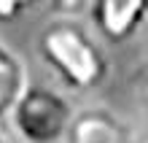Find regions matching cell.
Listing matches in <instances>:
<instances>
[{"label": "cell", "mask_w": 148, "mask_h": 143, "mask_svg": "<svg viewBox=\"0 0 148 143\" xmlns=\"http://www.w3.org/2000/svg\"><path fill=\"white\" fill-rule=\"evenodd\" d=\"M35 51L62 89L86 95L100 89L110 76V59L102 41L84 19L54 16L38 32Z\"/></svg>", "instance_id": "cell-1"}, {"label": "cell", "mask_w": 148, "mask_h": 143, "mask_svg": "<svg viewBox=\"0 0 148 143\" xmlns=\"http://www.w3.org/2000/svg\"><path fill=\"white\" fill-rule=\"evenodd\" d=\"M75 105L59 86L30 81L8 111L5 130L19 143H65Z\"/></svg>", "instance_id": "cell-2"}, {"label": "cell", "mask_w": 148, "mask_h": 143, "mask_svg": "<svg viewBox=\"0 0 148 143\" xmlns=\"http://www.w3.org/2000/svg\"><path fill=\"white\" fill-rule=\"evenodd\" d=\"M86 24L110 46L129 43L148 22V0H89Z\"/></svg>", "instance_id": "cell-3"}, {"label": "cell", "mask_w": 148, "mask_h": 143, "mask_svg": "<svg viewBox=\"0 0 148 143\" xmlns=\"http://www.w3.org/2000/svg\"><path fill=\"white\" fill-rule=\"evenodd\" d=\"M65 143H140L135 130L105 105L75 108Z\"/></svg>", "instance_id": "cell-4"}, {"label": "cell", "mask_w": 148, "mask_h": 143, "mask_svg": "<svg viewBox=\"0 0 148 143\" xmlns=\"http://www.w3.org/2000/svg\"><path fill=\"white\" fill-rule=\"evenodd\" d=\"M30 84V70L27 62L14 46L0 38V127H5L8 111L16 103V97L24 92V86ZM8 132V130H5Z\"/></svg>", "instance_id": "cell-5"}, {"label": "cell", "mask_w": 148, "mask_h": 143, "mask_svg": "<svg viewBox=\"0 0 148 143\" xmlns=\"http://www.w3.org/2000/svg\"><path fill=\"white\" fill-rule=\"evenodd\" d=\"M54 16H73V19H84L86 3L89 0H46Z\"/></svg>", "instance_id": "cell-6"}, {"label": "cell", "mask_w": 148, "mask_h": 143, "mask_svg": "<svg viewBox=\"0 0 148 143\" xmlns=\"http://www.w3.org/2000/svg\"><path fill=\"white\" fill-rule=\"evenodd\" d=\"M40 0H0V22H14Z\"/></svg>", "instance_id": "cell-7"}, {"label": "cell", "mask_w": 148, "mask_h": 143, "mask_svg": "<svg viewBox=\"0 0 148 143\" xmlns=\"http://www.w3.org/2000/svg\"><path fill=\"white\" fill-rule=\"evenodd\" d=\"M135 103L148 119V62L140 68V73L135 78Z\"/></svg>", "instance_id": "cell-8"}, {"label": "cell", "mask_w": 148, "mask_h": 143, "mask_svg": "<svg viewBox=\"0 0 148 143\" xmlns=\"http://www.w3.org/2000/svg\"><path fill=\"white\" fill-rule=\"evenodd\" d=\"M0 143H11V138H8V132H5V127H0Z\"/></svg>", "instance_id": "cell-9"}]
</instances>
